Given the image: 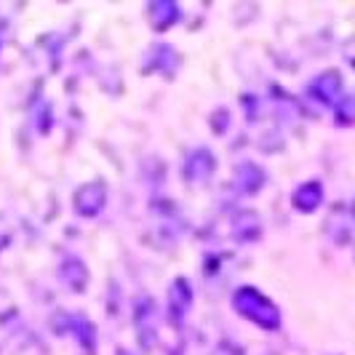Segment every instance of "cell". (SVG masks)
I'll return each mask as SVG.
<instances>
[{"label":"cell","mask_w":355,"mask_h":355,"mask_svg":"<svg viewBox=\"0 0 355 355\" xmlns=\"http://www.w3.org/2000/svg\"><path fill=\"white\" fill-rule=\"evenodd\" d=\"M59 275H62L64 286L72 291H83L89 286V267L83 265V259H78V257H64L62 267H59Z\"/></svg>","instance_id":"obj_8"},{"label":"cell","mask_w":355,"mask_h":355,"mask_svg":"<svg viewBox=\"0 0 355 355\" xmlns=\"http://www.w3.org/2000/svg\"><path fill=\"white\" fill-rule=\"evenodd\" d=\"M118 355H131L128 350H118Z\"/></svg>","instance_id":"obj_13"},{"label":"cell","mask_w":355,"mask_h":355,"mask_svg":"<svg viewBox=\"0 0 355 355\" xmlns=\"http://www.w3.org/2000/svg\"><path fill=\"white\" fill-rule=\"evenodd\" d=\"M232 307L265 331H275L281 326V310L275 307V302H270L262 291H257L251 286H241L232 294Z\"/></svg>","instance_id":"obj_1"},{"label":"cell","mask_w":355,"mask_h":355,"mask_svg":"<svg viewBox=\"0 0 355 355\" xmlns=\"http://www.w3.org/2000/svg\"><path fill=\"white\" fill-rule=\"evenodd\" d=\"M160 315H158V304L153 302V297H139L137 310H134V320H137V337L142 345L144 353H153L155 350V342H158V329H160Z\"/></svg>","instance_id":"obj_2"},{"label":"cell","mask_w":355,"mask_h":355,"mask_svg":"<svg viewBox=\"0 0 355 355\" xmlns=\"http://www.w3.org/2000/svg\"><path fill=\"white\" fill-rule=\"evenodd\" d=\"M310 94H313L315 99H320L323 105L337 107L339 99H342V78H339V72H334V70L320 72L318 78L310 83Z\"/></svg>","instance_id":"obj_6"},{"label":"cell","mask_w":355,"mask_h":355,"mask_svg":"<svg viewBox=\"0 0 355 355\" xmlns=\"http://www.w3.org/2000/svg\"><path fill=\"white\" fill-rule=\"evenodd\" d=\"M107 203V190L102 182H86L75 190L72 198V206L80 216H96V214L105 209Z\"/></svg>","instance_id":"obj_3"},{"label":"cell","mask_w":355,"mask_h":355,"mask_svg":"<svg viewBox=\"0 0 355 355\" xmlns=\"http://www.w3.org/2000/svg\"><path fill=\"white\" fill-rule=\"evenodd\" d=\"M291 203H294V209L297 211H315L320 203H323V187H320V182H304L297 187V193L291 196Z\"/></svg>","instance_id":"obj_11"},{"label":"cell","mask_w":355,"mask_h":355,"mask_svg":"<svg viewBox=\"0 0 355 355\" xmlns=\"http://www.w3.org/2000/svg\"><path fill=\"white\" fill-rule=\"evenodd\" d=\"M190 307H193V286L184 278H177L168 288V318H171V323H179L190 313Z\"/></svg>","instance_id":"obj_5"},{"label":"cell","mask_w":355,"mask_h":355,"mask_svg":"<svg viewBox=\"0 0 355 355\" xmlns=\"http://www.w3.org/2000/svg\"><path fill=\"white\" fill-rule=\"evenodd\" d=\"M326 235L331 243L337 246H347L350 243V235H353V216L347 211V206H337L334 211L329 214L326 219Z\"/></svg>","instance_id":"obj_7"},{"label":"cell","mask_w":355,"mask_h":355,"mask_svg":"<svg viewBox=\"0 0 355 355\" xmlns=\"http://www.w3.org/2000/svg\"><path fill=\"white\" fill-rule=\"evenodd\" d=\"M179 17V8L174 3H168V0H163V3H153L150 6V21H153V27L155 30H166V27H171Z\"/></svg>","instance_id":"obj_12"},{"label":"cell","mask_w":355,"mask_h":355,"mask_svg":"<svg viewBox=\"0 0 355 355\" xmlns=\"http://www.w3.org/2000/svg\"><path fill=\"white\" fill-rule=\"evenodd\" d=\"M265 184V171L257 163H241L235 171V190H241L243 196H254L259 187Z\"/></svg>","instance_id":"obj_9"},{"label":"cell","mask_w":355,"mask_h":355,"mask_svg":"<svg viewBox=\"0 0 355 355\" xmlns=\"http://www.w3.org/2000/svg\"><path fill=\"white\" fill-rule=\"evenodd\" d=\"M232 235H235L238 241H243V243L257 241V238L262 235V222H259L257 211H238L235 214V216H232Z\"/></svg>","instance_id":"obj_10"},{"label":"cell","mask_w":355,"mask_h":355,"mask_svg":"<svg viewBox=\"0 0 355 355\" xmlns=\"http://www.w3.org/2000/svg\"><path fill=\"white\" fill-rule=\"evenodd\" d=\"M214 166H216V160H214L211 150L198 147L182 163V177L187 182H206V179H211Z\"/></svg>","instance_id":"obj_4"}]
</instances>
